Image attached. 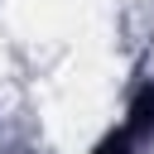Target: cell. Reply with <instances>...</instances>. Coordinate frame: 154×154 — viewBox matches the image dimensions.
<instances>
[{
  "label": "cell",
  "instance_id": "obj_1",
  "mask_svg": "<svg viewBox=\"0 0 154 154\" xmlns=\"http://www.w3.org/2000/svg\"><path fill=\"white\" fill-rule=\"evenodd\" d=\"M149 135H154V82H144V87L135 91L125 125H120V130H111V135H106L91 154H135Z\"/></svg>",
  "mask_w": 154,
  "mask_h": 154
}]
</instances>
